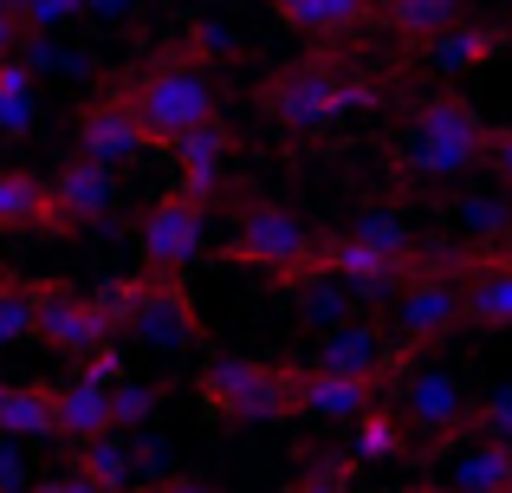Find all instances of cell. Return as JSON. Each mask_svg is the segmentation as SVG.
I'll list each match as a JSON object with an SVG mask.
<instances>
[{
	"mask_svg": "<svg viewBox=\"0 0 512 493\" xmlns=\"http://www.w3.org/2000/svg\"><path fill=\"white\" fill-rule=\"evenodd\" d=\"M266 7L286 33H318V39L376 26V0H266Z\"/></svg>",
	"mask_w": 512,
	"mask_h": 493,
	"instance_id": "18",
	"label": "cell"
},
{
	"mask_svg": "<svg viewBox=\"0 0 512 493\" xmlns=\"http://www.w3.org/2000/svg\"><path fill=\"white\" fill-rule=\"evenodd\" d=\"M299 370V364H292ZM292 403H299V416H318V422H357L363 409L383 403V383L376 377H331V370H299L292 377Z\"/></svg>",
	"mask_w": 512,
	"mask_h": 493,
	"instance_id": "14",
	"label": "cell"
},
{
	"mask_svg": "<svg viewBox=\"0 0 512 493\" xmlns=\"http://www.w3.org/2000/svg\"><path fill=\"white\" fill-rule=\"evenodd\" d=\"M156 493H221V487H201V481H169V487H156Z\"/></svg>",
	"mask_w": 512,
	"mask_h": 493,
	"instance_id": "40",
	"label": "cell"
},
{
	"mask_svg": "<svg viewBox=\"0 0 512 493\" xmlns=\"http://www.w3.org/2000/svg\"><path fill=\"white\" fill-rule=\"evenodd\" d=\"M52 228V189L33 169H0V234Z\"/></svg>",
	"mask_w": 512,
	"mask_h": 493,
	"instance_id": "22",
	"label": "cell"
},
{
	"mask_svg": "<svg viewBox=\"0 0 512 493\" xmlns=\"http://www.w3.org/2000/svg\"><path fill=\"white\" fill-rule=\"evenodd\" d=\"M396 416L415 448L448 455L461 435H474V390L454 364H409L396 377Z\"/></svg>",
	"mask_w": 512,
	"mask_h": 493,
	"instance_id": "5",
	"label": "cell"
},
{
	"mask_svg": "<svg viewBox=\"0 0 512 493\" xmlns=\"http://www.w3.org/2000/svg\"><path fill=\"white\" fill-rule=\"evenodd\" d=\"M487 163L500 169V182H512V124H506V130H493V150H487Z\"/></svg>",
	"mask_w": 512,
	"mask_h": 493,
	"instance_id": "38",
	"label": "cell"
},
{
	"mask_svg": "<svg viewBox=\"0 0 512 493\" xmlns=\"http://www.w3.org/2000/svg\"><path fill=\"white\" fill-rule=\"evenodd\" d=\"M461 215H467V228L487 234V241H506V228H512V208L506 202H467Z\"/></svg>",
	"mask_w": 512,
	"mask_h": 493,
	"instance_id": "35",
	"label": "cell"
},
{
	"mask_svg": "<svg viewBox=\"0 0 512 493\" xmlns=\"http://www.w3.org/2000/svg\"><path fill=\"white\" fill-rule=\"evenodd\" d=\"M208 221H214V202H201V195H188V189L156 195V202L143 208V221H137L143 273L150 279H182L188 266L201 260V247H208Z\"/></svg>",
	"mask_w": 512,
	"mask_h": 493,
	"instance_id": "8",
	"label": "cell"
},
{
	"mask_svg": "<svg viewBox=\"0 0 512 493\" xmlns=\"http://www.w3.org/2000/svg\"><path fill=\"white\" fill-rule=\"evenodd\" d=\"M117 98H124L130 117L143 124L150 150L182 143L188 130L214 124V111H221V98H214V72L195 59V46H188V52H163V59L137 65V72L117 85Z\"/></svg>",
	"mask_w": 512,
	"mask_h": 493,
	"instance_id": "2",
	"label": "cell"
},
{
	"mask_svg": "<svg viewBox=\"0 0 512 493\" xmlns=\"http://www.w3.org/2000/svg\"><path fill=\"white\" fill-rule=\"evenodd\" d=\"M26 493H104V487H91L85 474H59V481H33Z\"/></svg>",
	"mask_w": 512,
	"mask_h": 493,
	"instance_id": "39",
	"label": "cell"
},
{
	"mask_svg": "<svg viewBox=\"0 0 512 493\" xmlns=\"http://www.w3.org/2000/svg\"><path fill=\"white\" fill-rule=\"evenodd\" d=\"M396 493H448L441 481H415V487H396Z\"/></svg>",
	"mask_w": 512,
	"mask_h": 493,
	"instance_id": "41",
	"label": "cell"
},
{
	"mask_svg": "<svg viewBox=\"0 0 512 493\" xmlns=\"http://www.w3.org/2000/svg\"><path fill=\"white\" fill-rule=\"evenodd\" d=\"M13 7H20L26 33H46V26H65V20H78V13H85V0H13Z\"/></svg>",
	"mask_w": 512,
	"mask_h": 493,
	"instance_id": "34",
	"label": "cell"
},
{
	"mask_svg": "<svg viewBox=\"0 0 512 493\" xmlns=\"http://www.w3.org/2000/svg\"><path fill=\"white\" fill-rule=\"evenodd\" d=\"M350 461H402V455H415V442H409V429H402V416L389 403H376V409H363L357 422H350V448H344Z\"/></svg>",
	"mask_w": 512,
	"mask_h": 493,
	"instance_id": "25",
	"label": "cell"
},
{
	"mask_svg": "<svg viewBox=\"0 0 512 493\" xmlns=\"http://www.w3.org/2000/svg\"><path fill=\"white\" fill-rule=\"evenodd\" d=\"M156 403H163V383H117L111 390V422H117V435L124 429H143V422L156 416Z\"/></svg>",
	"mask_w": 512,
	"mask_h": 493,
	"instance_id": "32",
	"label": "cell"
},
{
	"mask_svg": "<svg viewBox=\"0 0 512 493\" xmlns=\"http://www.w3.org/2000/svg\"><path fill=\"white\" fill-rule=\"evenodd\" d=\"M26 20H20V7L13 0H0V59H20V46H26Z\"/></svg>",
	"mask_w": 512,
	"mask_h": 493,
	"instance_id": "37",
	"label": "cell"
},
{
	"mask_svg": "<svg viewBox=\"0 0 512 493\" xmlns=\"http://www.w3.org/2000/svg\"><path fill=\"white\" fill-rule=\"evenodd\" d=\"M175 163H182V189L201 195V202H214V189H221V169H227V150H234V137L221 130V117L201 130H188L182 143H169Z\"/></svg>",
	"mask_w": 512,
	"mask_h": 493,
	"instance_id": "20",
	"label": "cell"
},
{
	"mask_svg": "<svg viewBox=\"0 0 512 493\" xmlns=\"http://www.w3.org/2000/svg\"><path fill=\"white\" fill-rule=\"evenodd\" d=\"M474 435H480V442H506L512 448V383L474 396Z\"/></svg>",
	"mask_w": 512,
	"mask_h": 493,
	"instance_id": "33",
	"label": "cell"
},
{
	"mask_svg": "<svg viewBox=\"0 0 512 493\" xmlns=\"http://www.w3.org/2000/svg\"><path fill=\"white\" fill-rule=\"evenodd\" d=\"M72 137H78V156H91V163H104V169H124V163H137V156L150 150L143 124L130 117V104L117 98V91L78 104L72 111Z\"/></svg>",
	"mask_w": 512,
	"mask_h": 493,
	"instance_id": "12",
	"label": "cell"
},
{
	"mask_svg": "<svg viewBox=\"0 0 512 493\" xmlns=\"http://www.w3.org/2000/svg\"><path fill=\"white\" fill-rule=\"evenodd\" d=\"M292 493H357V461L344 455H318L299 468V481H292Z\"/></svg>",
	"mask_w": 512,
	"mask_h": 493,
	"instance_id": "31",
	"label": "cell"
},
{
	"mask_svg": "<svg viewBox=\"0 0 512 493\" xmlns=\"http://www.w3.org/2000/svg\"><path fill=\"white\" fill-rule=\"evenodd\" d=\"M318 241H325V234H312L286 202H273V195H247V202L227 208V253L260 266V273H273L279 286H286L292 273H305V266H318Z\"/></svg>",
	"mask_w": 512,
	"mask_h": 493,
	"instance_id": "4",
	"label": "cell"
},
{
	"mask_svg": "<svg viewBox=\"0 0 512 493\" xmlns=\"http://www.w3.org/2000/svg\"><path fill=\"white\" fill-rule=\"evenodd\" d=\"M33 487V468H26V455L13 442H0V493H26Z\"/></svg>",
	"mask_w": 512,
	"mask_h": 493,
	"instance_id": "36",
	"label": "cell"
},
{
	"mask_svg": "<svg viewBox=\"0 0 512 493\" xmlns=\"http://www.w3.org/2000/svg\"><path fill=\"white\" fill-rule=\"evenodd\" d=\"M46 189H52V234L104 228V221L117 215V202H124V182H117V169L91 163V156L59 163V176H52Z\"/></svg>",
	"mask_w": 512,
	"mask_h": 493,
	"instance_id": "11",
	"label": "cell"
},
{
	"mask_svg": "<svg viewBox=\"0 0 512 493\" xmlns=\"http://www.w3.org/2000/svg\"><path fill=\"white\" fill-rule=\"evenodd\" d=\"M39 124V72L26 59H0V143L33 137Z\"/></svg>",
	"mask_w": 512,
	"mask_h": 493,
	"instance_id": "24",
	"label": "cell"
},
{
	"mask_svg": "<svg viewBox=\"0 0 512 493\" xmlns=\"http://www.w3.org/2000/svg\"><path fill=\"white\" fill-rule=\"evenodd\" d=\"M52 435V383H0V442Z\"/></svg>",
	"mask_w": 512,
	"mask_h": 493,
	"instance_id": "23",
	"label": "cell"
},
{
	"mask_svg": "<svg viewBox=\"0 0 512 493\" xmlns=\"http://www.w3.org/2000/svg\"><path fill=\"white\" fill-rule=\"evenodd\" d=\"M292 364H253V357H214L208 377H201V403L208 416H227V422H292L299 403H292Z\"/></svg>",
	"mask_w": 512,
	"mask_h": 493,
	"instance_id": "7",
	"label": "cell"
},
{
	"mask_svg": "<svg viewBox=\"0 0 512 493\" xmlns=\"http://www.w3.org/2000/svg\"><path fill=\"white\" fill-rule=\"evenodd\" d=\"M33 338L59 357H98L117 338L111 312L98 305L91 286H65V279H33Z\"/></svg>",
	"mask_w": 512,
	"mask_h": 493,
	"instance_id": "9",
	"label": "cell"
},
{
	"mask_svg": "<svg viewBox=\"0 0 512 493\" xmlns=\"http://www.w3.org/2000/svg\"><path fill=\"white\" fill-rule=\"evenodd\" d=\"M111 429L117 422H111V390H104V383H85V377L52 383V435H59V442L85 448Z\"/></svg>",
	"mask_w": 512,
	"mask_h": 493,
	"instance_id": "17",
	"label": "cell"
},
{
	"mask_svg": "<svg viewBox=\"0 0 512 493\" xmlns=\"http://www.w3.org/2000/svg\"><path fill=\"white\" fill-rule=\"evenodd\" d=\"M448 468V493H512V448L506 442H467L454 448Z\"/></svg>",
	"mask_w": 512,
	"mask_h": 493,
	"instance_id": "21",
	"label": "cell"
},
{
	"mask_svg": "<svg viewBox=\"0 0 512 493\" xmlns=\"http://www.w3.org/2000/svg\"><path fill=\"white\" fill-rule=\"evenodd\" d=\"M493 130L480 124V111L454 91H435L409 111V150H396V169L415 176H461V169L487 163Z\"/></svg>",
	"mask_w": 512,
	"mask_h": 493,
	"instance_id": "3",
	"label": "cell"
},
{
	"mask_svg": "<svg viewBox=\"0 0 512 493\" xmlns=\"http://www.w3.org/2000/svg\"><path fill=\"white\" fill-rule=\"evenodd\" d=\"M286 299H292V318H299V325L338 331V325H350V299H357V292H350L344 279H331L325 266H305V273L286 279Z\"/></svg>",
	"mask_w": 512,
	"mask_h": 493,
	"instance_id": "19",
	"label": "cell"
},
{
	"mask_svg": "<svg viewBox=\"0 0 512 493\" xmlns=\"http://www.w3.org/2000/svg\"><path fill=\"white\" fill-rule=\"evenodd\" d=\"M461 312L480 331H512V260H461Z\"/></svg>",
	"mask_w": 512,
	"mask_h": 493,
	"instance_id": "16",
	"label": "cell"
},
{
	"mask_svg": "<svg viewBox=\"0 0 512 493\" xmlns=\"http://www.w3.org/2000/svg\"><path fill=\"white\" fill-rule=\"evenodd\" d=\"M344 234H350V241H363V247H376L383 260H409V266H415V247H422L402 208H363Z\"/></svg>",
	"mask_w": 512,
	"mask_h": 493,
	"instance_id": "29",
	"label": "cell"
},
{
	"mask_svg": "<svg viewBox=\"0 0 512 493\" xmlns=\"http://www.w3.org/2000/svg\"><path fill=\"white\" fill-rule=\"evenodd\" d=\"M318 266H325L331 279H344L350 292H396L402 279L415 273L409 260H383L376 247L350 241V234H325V241H318Z\"/></svg>",
	"mask_w": 512,
	"mask_h": 493,
	"instance_id": "15",
	"label": "cell"
},
{
	"mask_svg": "<svg viewBox=\"0 0 512 493\" xmlns=\"http://www.w3.org/2000/svg\"><path fill=\"white\" fill-rule=\"evenodd\" d=\"M454 266H461V260H454ZM454 266L422 260V253H415V273L383 299V331H389V344H396V351L415 357V351H428V344H441L454 325H467Z\"/></svg>",
	"mask_w": 512,
	"mask_h": 493,
	"instance_id": "6",
	"label": "cell"
},
{
	"mask_svg": "<svg viewBox=\"0 0 512 493\" xmlns=\"http://www.w3.org/2000/svg\"><path fill=\"white\" fill-rule=\"evenodd\" d=\"M33 338V279L0 273V351Z\"/></svg>",
	"mask_w": 512,
	"mask_h": 493,
	"instance_id": "30",
	"label": "cell"
},
{
	"mask_svg": "<svg viewBox=\"0 0 512 493\" xmlns=\"http://www.w3.org/2000/svg\"><path fill=\"white\" fill-rule=\"evenodd\" d=\"M72 461H78L72 474H85V481L104 487V493H130V487H137V455H130V442H124L117 429L98 435V442H85Z\"/></svg>",
	"mask_w": 512,
	"mask_h": 493,
	"instance_id": "27",
	"label": "cell"
},
{
	"mask_svg": "<svg viewBox=\"0 0 512 493\" xmlns=\"http://www.w3.org/2000/svg\"><path fill=\"white\" fill-rule=\"evenodd\" d=\"M124 331H137V338L163 344V351H182V344L201 338V318H195V299H188L175 279H137V305H130Z\"/></svg>",
	"mask_w": 512,
	"mask_h": 493,
	"instance_id": "13",
	"label": "cell"
},
{
	"mask_svg": "<svg viewBox=\"0 0 512 493\" xmlns=\"http://www.w3.org/2000/svg\"><path fill=\"white\" fill-rule=\"evenodd\" d=\"M461 20V0H376V26L402 39H441Z\"/></svg>",
	"mask_w": 512,
	"mask_h": 493,
	"instance_id": "28",
	"label": "cell"
},
{
	"mask_svg": "<svg viewBox=\"0 0 512 493\" xmlns=\"http://www.w3.org/2000/svg\"><path fill=\"white\" fill-rule=\"evenodd\" d=\"M415 357L396 351L383 331V318H350V325L325 331L312 351V364L305 370H331V377H376V383H396L402 370H409Z\"/></svg>",
	"mask_w": 512,
	"mask_h": 493,
	"instance_id": "10",
	"label": "cell"
},
{
	"mask_svg": "<svg viewBox=\"0 0 512 493\" xmlns=\"http://www.w3.org/2000/svg\"><path fill=\"white\" fill-rule=\"evenodd\" d=\"M253 98H260V111L273 117L279 130H331V124H344L350 111L383 104V91L363 72H350L338 52H305V59L266 72Z\"/></svg>",
	"mask_w": 512,
	"mask_h": 493,
	"instance_id": "1",
	"label": "cell"
},
{
	"mask_svg": "<svg viewBox=\"0 0 512 493\" xmlns=\"http://www.w3.org/2000/svg\"><path fill=\"white\" fill-rule=\"evenodd\" d=\"M500 26H467V20H454L441 39H428V65L435 72H474V65H487L493 52H500Z\"/></svg>",
	"mask_w": 512,
	"mask_h": 493,
	"instance_id": "26",
	"label": "cell"
}]
</instances>
